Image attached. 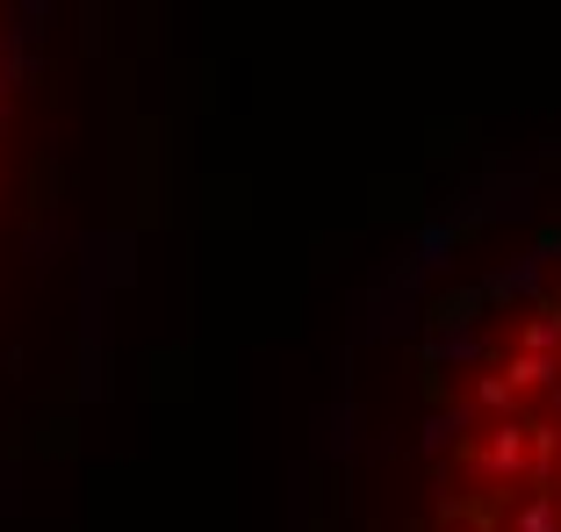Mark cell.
I'll return each mask as SVG.
<instances>
[{
	"instance_id": "obj_1",
	"label": "cell",
	"mask_w": 561,
	"mask_h": 532,
	"mask_svg": "<svg viewBox=\"0 0 561 532\" xmlns=\"http://www.w3.org/2000/svg\"><path fill=\"white\" fill-rule=\"evenodd\" d=\"M432 532H561V274L504 310L468 352L439 425Z\"/></svg>"
}]
</instances>
